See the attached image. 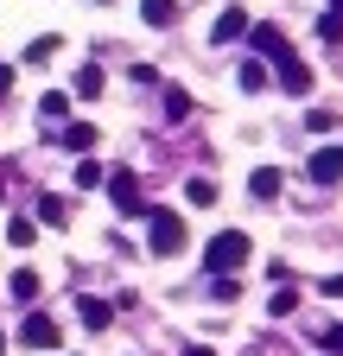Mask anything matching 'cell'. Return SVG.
Segmentation results:
<instances>
[{
	"label": "cell",
	"instance_id": "obj_7",
	"mask_svg": "<svg viewBox=\"0 0 343 356\" xmlns=\"http://www.w3.org/2000/svg\"><path fill=\"white\" fill-rule=\"evenodd\" d=\"M312 178H318V185L343 178V147H318V153H312Z\"/></svg>",
	"mask_w": 343,
	"mask_h": 356
},
{
	"label": "cell",
	"instance_id": "obj_19",
	"mask_svg": "<svg viewBox=\"0 0 343 356\" xmlns=\"http://www.w3.org/2000/svg\"><path fill=\"white\" fill-rule=\"evenodd\" d=\"M70 108V96H64V89H45V96H38V115H45V121H58Z\"/></svg>",
	"mask_w": 343,
	"mask_h": 356
},
{
	"label": "cell",
	"instance_id": "obj_29",
	"mask_svg": "<svg viewBox=\"0 0 343 356\" xmlns=\"http://www.w3.org/2000/svg\"><path fill=\"white\" fill-rule=\"evenodd\" d=\"M0 356H7V337H0Z\"/></svg>",
	"mask_w": 343,
	"mask_h": 356
},
{
	"label": "cell",
	"instance_id": "obj_28",
	"mask_svg": "<svg viewBox=\"0 0 343 356\" xmlns=\"http://www.w3.org/2000/svg\"><path fill=\"white\" fill-rule=\"evenodd\" d=\"M0 191H7V165H0Z\"/></svg>",
	"mask_w": 343,
	"mask_h": 356
},
{
	"label": "cell",
	"instance_id": "obj_23",
	"mask_svg": "<svg viewBox=\"0 0 343 356\" xmlns=\"http://www.w3.org/2000/svg\"><path fill=\"white\" fill-rule=\"evenodd\" d=\"M292 305H299V293H292V286H280V293L267 299V312H274V318H286V312H292Z\"/></svg>",
	"mask_w": 343,
	"mask_h": 356
},
{
	"label": "cell",
	"instance_id": "obj_1",
	"mask_svg": "<svg viewBox=\"0 0 343 356\" xmlns=\"http://www.w3.org/2000/svg\"><path fill=\"white\" fill-rule=\"evenodd\" d=\"M147 229H153V236H147V248H153L159 261L191 248V229H185V216H178V210H147Z\"/></svg>",
	"mask_w": 343,
	"mask_h": 356
},
{
	"label": "cell",
	"instance_id": "obj_3",
	"mask_svg": "<svg viewBox=\"0 0 343 356\" xmlns=\"http://www.w3.org/2000/svg\"><path fill=\"white\" fill-rule=\"evenodd\" d=\"M19 343H26V350H51V343H58V325L45 318V312H26V325H19Z\"/></svg>",
	"mask_w": 343,
	"mask_h": 356
},
{
	"label": "cell",
	"instance_id": "obj_11",
	"mask_svg": "<svg viewBox=\"0 0 343 356\" xmlns=\"http://www.w3.org/2000/svg\"><path fill=\"white\" fill-rule=\"evenodd\" d=\"M58 147H70V153H90V147H96V127H90V121H70V127L58 134Z\"/></svg>",
	"mask_w": 343,
	"mask_h": 356
},
{
	"label": "cell",
	"instance_id": "obj_9",
	"mask_svg": "<svg viewBox=\"0 0 343 356\" xmlns=\"http://www.w3.org/2000/svg\"><path fill=\"white\" fill-rule=\"evenodd\" d=\"M242 32H248V13H242V7H223V13H217V32H210V38L229 44V38H242Z\"/></svg>",
	"mask_w": 343,
	"mask_h": 356
},
{
	"label": "cell",
	"instance_id": "obj_10",
	"mask_svg": "<svg viewBox=\"0 0 343 356\" xmlns=\"http://www.w3.org/2000/svg\"><path fill=\"white\" fill-rule=\"evenodd\" d=\"M76 312H83V325H90V331H108L115 325V305L108 299H76Z\"/></svg>",
	"mask_w": 343,
	"mask_h": 356
},
{
	"label": "cell",
	"instance_id": "obj_22",
	"mask_svg": "<svg viewBox=\"0 0 343 356\" xmlns=\"http://www.w3.org/2000/svg\"><path fill=\"white\" fill-rule=\"evenodd\" d=\"M45 58H58V38H32L26 44V64H45Z\"/></svg>",
	"mask_w": 343,
	"mask_h": 356
},
{
	"label": "cell",
	"instance_id": "obj_14",
	"mask_svg": "<svg viewBox=\"0 0 343 356\" xmlns=\"http://www.w3.org/2000/svg\"><path fill=\"white\" fill-rule=\"evenodd\" d=\"M7 286H13V299H19V305H32V299H38V274H32V267H13V280H7Z\"/></svg>",
	"mask_w": 343,
	"mask_h": 356
},
{
	"label": "cell",
	"instance_id": "obj_30",
	"mask_svg": "<svg viewBox=\"0 0 343 356\" xmlns=\"http://www.w3.org/2000/svg\"><path fill=\"white\" fill-rule=\"evenodd\" d=\"M331 7H337V13H343V0H331Z\"/></svg>",
	"mask_w": 343,
	"mask_h": 356
},
{
	"label": "cell",
	"instance_id": "obj_27",
	"mask_svg": "<svg viewBox=\"0 0 343 356\" xmlns=\"http://www.w3.org/2000/svg\"><path fill=\"white\" fill-rule=\"evenodd\" d=\"M7 89H13V70H7V64H0V96H7Z\"/></svg>",
	"mask_w": 343,
	"mask_h": 356
},
{
	"label": "cell",
	"instance_id": "obj_13",
	"mask_svg": "<svg viewBox=\"0 0 343 356\" xmlns=\"http://www.w3.org/2000/svg\"><path fill=\"white\" fill-rule=\"evenodd\" d=\"M235 83L248 89V96H261V89H267V64H261V58H248V64L235 70Z\"/></svg>",
	"mask_w": 343,
	"mask_h": 356
},
{
	"label": "cell",
	"instance_id": "obj_26",
	"mask_svg": "<svg viewBox=\"0 0 343 356\" xmlns=\"http://www.w3.org/2000/svg\"><path fill=\"white\" fill-rule=\"evenodd\" d=\"M324 293H331V299H343V274H331V280H324Z\"/></svg>",
	"mask_w": 343,
	"mask_h": 356
},
{
	"label": "cell",
	"instance_id": "obj_12",
	"mask_svg": "<svg viewBox=\"0 0 343 356\" xmlns=\"http://www.w3.org/2000/svg\"><path fill=\"white\" fill-rule=\"evenodd\" d=\"M140 19H147V26H159V32H165V26H172V19H178V0H140Z\"/></svg>",
	"mask_w": 343,
	"mask_h": 356
},
{
	"label": "cell",
	"instance_id": "obj_5",
	"mask_svg": "<svg viewBox=\"0 0 343 356\" xmlns=\"http://www.w3.org/2000/svg\"><path fill=\"white\" fill-rule=\"evenodd\" d=\"M248 197H254V204H274V197H280V165L248 172Z\"/></svg>",
	"mask_w": 343,
	"mask_h": 356
},
{
	"label": "cell",
	"instance_id": "obj_16",
	"mask_svg": "<svg viewBox=\"0 0 343 356\" xmlns=\"http://www.w3.org/2000/svg\"><path fill=\"white\" fill-rule=\"evenodd\" d=\"M185 204L210 210V204H217V178H191V185H185Z\"/></svg>",
	"mask_w": 343,
	"mask_h": 356
},
{
	"label": "cell",
	"instance_id": "obj_20",
	"mask_svg": "<svg viewBox=\"0 0 343 356\" xmlns=\"http://www.w3.org/2000/svg\"><path fill=\"white\" fill-rule=\"evenodd\" d=\"M76 96H102V70H96V64L76 70Z\"/></svg>",
	"mask_w": 343,
	"mask_h": 356
},
{
	"label": "cell",
	"instance_id": "obj_25",
	"mask_svg": "<svg viewBox=\"0 0 343 356\" xmlns=\"http://www.w3.org/2000/svg\"><path fill=\"white\" fill-rule=\"evenodd\" d=\"M318 343H324V350H343V325H324V331H318Z\"/></svg>",
	"mask_w": 343,
	"mask_h": 356
},
{
	"label": "cell",
	"instance_id": "obj_18",
	"mask_svg": "<svg viewBox=\"0 0 343 356\" xmlns=\"http://www.w3.org/2000/svg\"><path fill=\"white\" fill-rule=\"evenodd\" d=\"M102 178H108V172H102L96 159H76V191H96V185H102Z\"/></svg>",
	"mask_w": 343,
	"mask_h": 356
},
{
	"label": "cell",
	"instance_id": "obj_8",
	"mask_svg": "<svg viewBox=\"0 0 343 356\" xmlns=\"http://www.w3.org/2000/svg\"><path fill=\"white\" fill-rule=\"evenodd\" d=\"M254 58H292L286 51V32L280 26H254Z\"/></svg>",
	"mask_w": 343,
	"mask_h": 356
},
{
	"label": "cell",
	"instance_id": "obj_2",
	"mask_svg": "<svg viewBox=\"0 0 343 356\" xmlns=\"http://www.w3.org/2000/svg\"><path fill=\"white\" fill-rule=\"evenodd\" d=\"M203 261H210V274H235V267L248 261V236L242 229H217L210 248H203Z\"/></svg>",
	"mask_w": 343,
	"mask_h": 356
},
{
	"label": "cell",
	"instance_id": "obj_4",
	"mask_svg": "<svg viewBox=\"0 0 343 356\" xmlns=\"http://www.w3.org/2000/svg\"><path fill=\"white\" fill-rule=\"evenodd\" d=\"M108 191H115V210H121V216H147V197H140V185H134L127 172H115Z\"/></svg>",
	"mask_w": 343,
	"mask_h": 356
},
{
	"label": "cell",
	"instance_id": "obj_24",
	"mask_svg": "<svg viewBox=\"0 0 343 356\" xmlns=\"http://www.w3.org/2000/svg\"><path fill=\"white\" fill-rule=\"evenodd\" d=\"M306 127H312V134H337L343 121H337V115H324V108H312V115H306Z\"/></svg>",
	"mask_w": 343,
	"mask_h": 356
},
{
	"label": "cell",
	"instance_id": "obj_17",
	"mask_svg": "<svg viewBox=\"0 0 343 356\" xmlns=\"http://www.w3.org/2000/svg\"><path fill=\"white\" fill-rule=\"evenodd\" d=\"M7 242H13V248H32V242H38V222H32V216H13V222H7Z\"/></svg>",
	"mask_w": 343,
	"mask_h": 356
},
{
	"label": "cell",
	"instance_id": "obj_15",
	"mask_svg": "<svg viewBox=\"0 0 343 356\" xmlns=\"http://www.w3.org/2000/svg\"><path fill=\"white\" fill-rule=\"evenodd\" d=\"M318 44H331V51H337V44H343V13H318Z\"/></svg>",
	"mask_w": 343,
	"mask_h": 356
},
{
	"label": "cell",
	"instance_id": "obj_6",
	"mask_svg": "<svg viewBox=\"0 0 343 356\" xmlns=\"http://www.w3.org/2000/svg\"><path fill=\"white\" fill-rule=\"evenodd\" d=\"M280 89H286V96H312V70L299 58H280Z\"/></svg>",
	"mask_w": 343,
	"mask_h": 356
},
{
	"label": "cell",
	"instance_id": "obj_21",
	"mask_svg": "<svg viewBox=\"0 0 343 356\" xmlns=\"http://www.w3.org/2000/svg\"><path fill=\"white\" fill-rule=\"evenodd\" d=\"M38 216H45V222H64V216H70V204L51 191V197H38Z\"/></svg>",
	"mask_w": 343,
	"mask_h": 356
}]
</instances>
